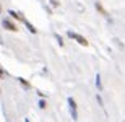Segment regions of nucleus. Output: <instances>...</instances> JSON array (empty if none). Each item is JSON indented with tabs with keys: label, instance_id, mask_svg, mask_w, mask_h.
<instances>
[{
	"label": "nucleus",
	"instance_id": "nucleus-3",
	"mask_svg": "<svg viewBox=\"0 0 125 122\" xmlns=\"http://www.w3.org/2000/svg\"><path fill=\"white\" fill-rule=\"evenodd\" d=\"M2 24H3L5 29H10V31H13V33H16V31H18V26H16V24H15L11 20H8V18H3Z\"/></svg>",
	"mask_w": 125,
	"mask_h": 122
},
{
	"label": "nucleus",
	"instance_id": "nucleus-10",
	"mask_svg": "<svg viewBox=\"0 0 125 122\" xmlns=\"http://www.w3.org/2000/svg\"><path fill=\"white\" fill-rule=\"evenodd\" d=\"M39 108H41V109H46V101H44V99H41V101H39Z\"/></svg>",
	"mask_w": 125,
	"mask_h": 122
},
{
	"label": "nucleus",
	"instance_id": "nucleus-2",
	"mask_svg": "<svg viewBox=\"0 0 125 122\" xmlns=\"http://www.w3.org/2000/svg\"><path fill=\"white\" fill-rule=\"evenodd\" d=\"M67 103H68L70 116H72V119H73V121H76V119H78V114H76V103H75V99L73 98H68V99H67Z\"/></svg>",
	"mask_w": 125,
	"mask_h": 122
},
{
	"label": "nucleus",
	"instance_id": "nucleus-12",
	"mask_svg": "<svg viewBox=\"0 0 125 122\" xmlns=\"http://www.w3.org/2000/svg\"><path fill=\"white\" fill-rule=\"evenodd\" d=\"M51 3L54 5V7H59V5H60V3H59V2H57V0H51Z\"/></svg>",
	"mask_w": 125,
	"mask_h": 122
},
{
	"label": "nucleus",
	"instance_id": "nucleus-13",
	"mask_svg": "<svg viewBox=\"0 0 125 122\" xmlns=\"http://www.w3.org/2000/svg\"><path fill=\"white\" fill-rule=\"evenodd\" d=\"M24 122H29V121H28V119H26V121H24Z\"/></svg>",
	"mask_w": 125,
	"mask_h": 122
},
{
	"label": "nucleus",
	"instance_id": "nucleus-1",
	"mask_svg": "<svg viewBox=\"0 0 125 122\" xmlns=\"http://www.w3.org/2000/svg\"><path fill=\"white\" fill-rule=\"evenodd\" d=\"M67 36H68V38H72V39H75V41L78 42V44H81V46H88V44H89L88 39L83 38V36H81V34H78V33H73V31H67Z\"/></svg>",
	"mask_w": 125,
	"mask_h": 122
},
{
	"label": "nucleus",
	"instance_id": "nucleus-7",
	"mask_svg": "<svg viewBox=\"0 0 125 122\" xmlns=\"http://www.w3.org/2000/svg\"><path fill=\"white\" fill-rule=\"evenodd\" d=\"M18 81H20L21 85H23V88H26V89H29V88H31V85H29V81H26L24 78H18Z\"/></svg>",
	"mask_w": 125,
	"mask_h": 122
},
{
	"label": "nucleus",
	"instance_id": "nucleus-4",
	"mask_svg": "<svg viewBox=\"0 0 125 122\" xmlns=\"http://www.w3.org/2000/svg\"><path fill=\"white\" fill-rule=\"evenodd\" d=\"M94 7H96V10H97V11H99V13L102 15V16H106V18L109 20V21H112V20L109 18V13H107V10L104 8V7H102V3H101V2H96V3H94Z\"/></svg>",
	"mask_w": 125,
	"mask_h": 122
},
{
	"label": "nucleus",
	"instance_id": "nucleus-6",
	"mask_svg": "<svg viewBox=\"0 0 125 122\" xmlns=\"http://www.w3.org/2000/svg\"><path fill=\"white\" fill-rule=\"evenodd\" d=\"M96 88L99 89V91H101V89H102V83H101V75H99V73H96Z\"/></svg>",
	"mask_w": 125,
	"mask_h": 122
},
{
	"label": "nucleus",
	"instance_id": "nucleus-11",
	"mask_svg": "<svg viewBox=\"0 0 125 122\" xmlns=\"http://www.w3.org/2000/svg\"><path fill=\"white\" fill-rule=\"evenodd\" d=\"M96 99H97V103H99V106H102V108H104V104H102V98L99 96V94L96 96Z\"/></svg>",
	"mask_w": 125,
	"mask_h": 122
},
{
	"label": "nucleus",
	"instance_id": "nucleus-5",
	"mask_svg": "<svg viewBox=\"0 0 125 122\" xmlns=\"http://www.w3.org/2000/svg\"><path fill=\"white\" fill-rule=\"evenodd\" d=\"M21 21H23V23H24V26H26V28H28V29H29V33H32V34H36V33H37V29H36V28H34V26H32V24H31V23H29L28 20L24 18V16H21Z\"/></svg>",
	"mask_w": 125,
	"mask_h": 122
},
{
	"label": "nucleus",
	"instance_id": "nucleus-8",
	"mask_svg": "<svg viewBox=\"0 0 125 122\" xmlns=\"http://www.w3.org/2000/svg\"><path fill=\"white\" fill-rule=\"evenodd\" d=\"M8 15L13 16V18H16V20H20V21H21V16H23V15H18L16 11H13V10H8Z\"/></svg>",
	"mask_w": 125,
	"mask_h": 122
},
{
	"label": "nucleus",
	"instance_id": "nucleus-9",
	"mask_svg": "<svg viewBox=\"0 0 125 122\" xmlns=\"http://www.w3.org/2000/svg\"><path fill=\"white\" fill-rule=\"evenodd\" d=\"M54 36H55L57 42H59V44H60V46H63V39H62V36H60V34H54Z\"/></svg>",
	"mask_w": 125,
	"mask_h": 122
}]
</instances>
